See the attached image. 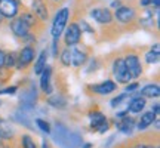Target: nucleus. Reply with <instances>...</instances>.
Here are the masks:
<instances>
[{
    "label": "nucleus",
    "mask_w": 160,
    "mask_h": 148,
    "mask_svg": "<svg viewBox=\"0 0 160 148\" xmlns=\"http://www.w3.org/2000/svg\"><path fill=\"white\" fill-rule=\"evenodd\" d=\"M18 91L17 86H9V87H6V89H2L0 91V95H15Z\"/></svg>",
    "instance_id": "obj_32"
},
{
    "label": "nucleus",
    "mask_w": 160,
    "mask_h": 148,
    "mask_svg": "<svg viewBox=\"0 0 160 148\" xmlns=\"http://www.w3.org/2000/svg\"><path fill=\"white\" fill-rule=\"evenodd\" d=\"M19 144H21V148H37L36 141L30 136V135H27V133H22V135H21Z\"/></svg>",
    "instance_id": "obj_24"
},
{
    "label": "nucleus",
    "mask_w": 160,
    "mask_h": 148,
    "mask_svg": "<svg viewBox=\"0 0 160 148\" xmlns=\"http://www.w3.org/2000/svg\"><path fill=\"white\" fill-rule=\"evenodd\" d=\"M52 2H59V0H52Z\"/></svg>",
    "instance_id": "obj_42"
},
{
    "label": "nucleus",
    "mask_w": 160,
    "mask_h": 148,
    "mask_svg": "<svg viewBox=\"0 0 160 148\" xmlns=\"http://www.w3.org/2000/svg\"><path fill=\"white\" fill-rule=\"evenodd\" d=\"M157 119L154 116V113H151V111H147V113H144L142 116H141V119L138 120V123H137V127L139 132H144V131H147L150 126L154 123V120Z\"/></svg>",
    "instance_id": "obj_17"
},
{
    "label": "nucleus",
    "mask_w": 160,
    "mask_h": 148,
    "mask_svg": "<svg viewBox=\"0 0 160 148\" xmlns=\"http://www.w3.org/2000/svg\"><path fill=\"white\" fill-rule=\"evenodd\" d=\"M123 61H125V65L129 74L132 76V79H138L141 77L142 74V64H141V59L135 52H129L123 57Z\"/></svg>",
    "instance_id": "obj_3"
},
{
    "label": "nucleus",
    "mask_w": 160,
    "mask_h": 148,
    "mask_svg": "<svg viewBox=\"0 0 160 148\" xmlns=\"http://www.w3.org/2000/svg\"><path fill=\"white\" fill-rule=\"evenodd\" d=\"M135 119L133 117H129V116H126L125 119L119 120L117 123H116V127H117V131L122 132V133H125V135H132V132L135 131Z\"/></svg>",
    "instance_id": "obj_15"
},
{
    "label": "nucleus",
    "mask_w": 160,
    "mask_h": 148,
    "mask_svg": "<svg viewBox=\"0 0 160 148\" xmlns=\"http://www.w3.org/2000/svg\"><path fill=\"white\" fill-rule=\"evenodd\" d=\"M59 40L58 39H53V42H52V57L53 58H58L59 57Z\"/></svg>",
    "instance_id": "obj_30"
},
{
    "label": "nucleus",
    "mask_w": 160,
    "mask_h": 148,
    "mask_svg": "<svg viewBox=\"0 0 160 148\" xmlns=\"http://www.w3.org/2000/svg\"><path fill=\"white\" fill-rule=\"evenodd\" d=\"M0 22H2V15H0Z\"/></svg>",
    "instance_id": "obj_43"
},
{
    "label": "nucleus",
    "mask_w": 160,
    "mask_h": 148,
    "mask_svg": "<svg viewBox=\"0 0 160 148\" xmlns=\"http://www.w3.org/2000/svg\"><path fill=\"white\" fill-rule=\"evenodd\" d=\"M31 11H33L34 15L39 17L40 21H48L49 12H48V6H46L45 0H33V3H31Z\"/></svg>",
    "instance_id": "obj_16"
},
{
    "label": "nucleus",
    "mask_w": 160,
    "mask_h": 148,
    "mask_svg": "<svg viewBox=\"0 0 160 148\" xmlns=\"http://www.w3.org/2000/svg\"><path fill=\"white\" fill-rule=\"evenodd\" d=\"M151 2H153V0H139V5L144 6V7H147V6L151 5Z\"/></svg>",
    "instance_id": "obj_35"
},
{
    "label": "nucleus",
    "mask_w": 160,
    "mask_h": 148,
    "mask_svg": "<svg viewBox=\"0 0 160 148\" xmlns=\"http://www.w3.org/2000/svg\"><path fill=\"white\" fill-rule=\"evenodd\" d=\"M19 18L22 19L24 22L27 24V27L28 28H31V27H34L36 22H37V19H36V17L31 13V12H24V13H21L19 15Z\"/></svg>",
    "instance_id": "obj_25"
},
{
    "label": "nucleus",
    "mask_w": 160,
    "mask_h": 148,
    "mask_svg": "<svg viewBox=\"0 0 160 148\" xmlns=\"http://www.w3.org/2000/svg\"><path fill=\"white\" fill-rule=\"evenodd\" d=\"M52 67L46 65V68L40 74V89L45 95H52Z\"/></svg>",
    "instance_id": "obj_12"
},
{
    "label": "nucleus",
    "mask_w": 160,
    "mask_h": 148,
    "mask_svg": "<svg viewBox=\"0 0 160 148\" xmlns=\"http://www.w3.org/2000/svg\"><path fill=\"white\" fill-rule=\"evenodd\" d=\"M19 13V5L15 0H0V15L8 19H13Z\"/></svg>",
    "instance_id": "obj_10"
},
{
    "label": "nucleus",
    "mask_w": 160,
    "mask_h": 148,
    "mask_svg": "<svg viewBox=\"0 0 160 148\" xmlns=\"http://www.w3.org/2000/svg\"><path fill=\"white\" fill-rule=\"evenodd\" d=\"M151 113H154L156 117H159V113H160V104L159 102H154V105L151 107Z\"/></svg>",
    "instance_id": "obj_33"
},
{
    "label": "nucleus",
    "mask_w": 160,
    "mask_h": 148,
    "mask_svg": "<svg viewBox=\"0 0 160 148\" xmlns=\"http://www.w3.org/2000/svg\"><path fill=\"white\" fill-rule=\"evenodd\" d=\"M128 98H129V93H120L119 96H116V98H113V99H111V102H110V105H111V107H113V108H117V107H119L120 104L123 102V101H126V99H128Z\"/></svg>",
    "instance_id": "obj_28"
},
{
    "label": "nucleus",
    "mask_w": 160,
    "mask_h": 148,
    "mask_svg": "<svg viewBox=\"0 0 160 148\" xmlns=\"http://www.w3.org/2000/svg\"><path fill=\"white\" fill-rule=\"evenodd\" d=\"M135 148H160L159 147V141L156 139L154 142L153 141H145V139H141V138H138V141H135V142L132 144Z\"/></svg>",
    "instance_id": "obj_22"
},
{
    "label": "nucleus",
    "mask_w": 160,
    "mask_h": 148,
    "mask_svg": "<svg viewBox=\"0 0 160 148\" xmlns=\"http://www.w3.org/2000/svg\"><path fill=\"white\" fill-rule=\"evenodd\" d=\"M36 57V51L33 46H24L21 51L18 52V61H17V67L15 68L18 70H25L28 67L30 64L34 61Z\"/></svg>",
    "instance_id": "obj_7"
},
{
    "label": "nucleus",
    "mask_w": 160,
    "mask_h": 148,
    "mask_svg": "<svg viewBox=\"0 0 160 148\" xmlns=\"http://www.w3.org/2000/svg\"><path fill=\"white\" fill-rule=\"evenodd\" d=\"M82 148H92V144H82Z\"/></svg>",
    "instance_id": "obj_39"
},
{
    "label": "nucleus",
    "mask_w": 160,
    "mask_h": 148,
    "mask_svg": "<svg viewBox=\"0 0 160 148\" xmlns=\"http://www.w3.org/2000/svg\"><path fill=\"white\" fill-rule=\"evenodd\" d=\"M42 148H51V145H49V142H48L46 139H43V142H42Z\"/></svg>",
    "instance_id": "obj_38"
},
{
    "label": "nucleus",
    "mask_w": 160,
    "mask_h": 148,
    "mask_svg": "<svg viewBox=\"0 0 160 148\" xmlns=\"http://www.w3.org/2000/svg\"><path fill=\"white\" fill-rule=\"evenodd\" d=\"M89 89H91L93 93H97V95H110V93H113V92L117 91V83H116L114 80H104L101 83H97V85H92L89 86Z\"/></svg>",
    "instance_id": "obj_11"
},
{
    "label": "nucleus",
    "mask_w": 160,
    "mask_h": 148,
    "mask_svg": "<svg viewBox=\"0 0 160 148\" xmlns=\"http://www.w3.org/2000/svg\"><path fill=\"white\" fill-rule=\"evenodd\" d=\"M34 121H36V126H37V127H39L42 132H45V133H48V135H49V133L52 132L51 125H49L46 120H43V119H36Z\"/></svg>",
    "instance_id": "obj_27"
},
{
    "label": "nucleus",
    "mask_w": 160,
    "mask_h": 148,
    "mask_svg": "<svg viewBox=\"0 0 160 148\" xmlns=\"http://www.w3.org/2000/svg\"><path fill=\"white\" fill-rule=\"evenodd\" d=\"M159 57H160V53H156V52H153V51H148L147 53H145V62L156 64L157 61H159Z\"/></svg>",
    "instance_id": "obj_29"
},
{
    "label": "nucleus",
    "mask_w": 160,
    "mask_h": 148,
    "mask_svg": "<svg viewBox=\"0 0 160 148\" xmlns=\"http://www.w3.org/2000/svg\"><path fill=\"white\" fill-rule=\"evenodd\" d=\"M122 6V2L120 0H114L113 3H111V7H120Z\"/></svg>",
    "instance_id": "obj_37"
},
{
    "label": "nucleus",
    "mask_w": 160,
    "mask_h": 148,
    "mask_svg": "<svg viewBox=\"0 0 160 148\" xmlns=\"http://www.w3.org/2000/svg\"><path fill=\"white\" fill-rule=\"evenodd\" d=\"M139 95L144 98H159L160 96V87L157 83H150V85H145L144 87H141L139 91Z\"/></svg>",
    "instance_id": "obj_18"
},
{
    "label": "nucleus",
    "mask_w": 160,
    "mask_h": 148,
    "mask_svg": "<svg viewBox=\"0 0 160 148\" xmlns=\"http://www.w3.org/2000/svg\"><path fill=\"white\" fill-rule=\"evenodd\" d=\"M17 61H18V53L17 52H8L5 57V67L8 70L15 68L17 67Z\"/></svg>",
    "instance_id": "obj_21"
},
{
    "label": "nucleus",
    "mask_w": 160,
    "mask_h": 148,
    "mask_svg": "<svg viewBox=\"0 0 160 148\" xmlns=\"http://www.w3.org/2000/svg\"><path fill=\"white\" fill-rule=\"evenodd\" d=\"M145 105H147L145 98L141 96V95H135V96H132L131 99H129L126 111H128V113H131V114H138V113H141V111L145 108Z\"/></svg>",
    "instance_id": "obj_13"
},
{
    "label": "nucleus",
    "mask_w": 160,
    "mask_h": 148,
    "mask_svg": "<svg viewBox=\"0 0 160 148\" xmlns=\"http://www.w3.org/2000/svg\"><path fill=\"white\" fill-rule=\"evenodd\" d=\"M138 89H139V83H138V81H133V83H128V85H126L125 92L131 95V93H133V92H137Z\"/></svg>",
    "instance_id": "obj_31"
},
{
    "label": "nucleus",
    "mask_w": 160,
    "mask_h": 148,
    "mask_svg": "<svg viewBox=\"0 0 160 148\" xmlns=\"http://www.w3.org/2000/svg\"><path fill=\"white\" fill-rule=\"evenodd\" d=\"M2 145H3V141H2V138H0V148H2Z\"/></svg>",
    "instance_id": "obj_41"
},
{
    "label": "nucleus",
    "mask_w": 160,
    "mask_h": 148,
    "mask_svg": "<svg viewBox=\"0 0 160 148\" xmlns=\"http://www.w3.org/2000/svg\"><path fill=\"white\" fill-rule=\"evenodd\" d=\"M48 104H51L52 107H57V108H65L67 101L62 96H51L48 99Z\"/></svg>",
    "instance_id": "obj_26"
},
{
    "label": "nucleus",
    "mask_w": 160,
    "mask_h": 148,
    "mask_svg": "<svg viewBox=\"0 0 160 148\" xmlns=\"http://www.w3.org/2000/svg\"><path fill=\"white\" fill-rule=\"evenodd\" d=\"M59 61L64 67H70L71 65V47H65L59 52Z\"/></svg>",
    "instance_id": "obj_23"
},
{
    "label": "nucleus",
    "mask_w": 160,
    "mask_h": 148,
    "mask_svg": "<svg viewBox=\"0 0 160 148\" xmlns=\"http://www.w3.org/2000/svg\"><path fill=\"white\" fill-rule=\"evenodd\" d=\"M114 18L119 24H123V25H125V24H131L137 19V11H135L133 6L122 5L120 7L116 9Z\"/></svg>",
    "instance_id": "obj_6"
},
{
    "label": "nucleus",
    "mask_w": 160,
    "mask_h": 148,
    "mask_svg": "<svg viewBox=\"0 0 160 148\" xmlns=\"http://www.w3.org/2000/svg\"><path fill=\"white\" fill-rule=\"evenodd\" d=\"M46 65H48V51L46 49H43V51L40 52V55L39 58L36 59V62H34V74L36 76H40L42 74V71L46 68Z\"/></svg>",
    "instance_id": "obj_19"
},
{
    "label": "nucleus",
    "mask_w": 160,
    "mask_h": 148,
    "mask_svg": "<svg viewBox=\"0 0 160 148\" xmlns=\"http://www.w3.org/2000/svg\"><path fill=\"white\" fill-rule=\"evenodd\" d=\"M5 57H6V53L0 49V71L5 68Z\"/></svg>",
    "instance_id": "obj_34"
},
{
    "label": "nucleus",
    "mask_w": 160,
    "mask_h": 148,
    "mask_svg": "<svg viewBox=\"0 0 160 148\" xmlns=\"http://www.w3.org/2000/svg\"><path fill=\"white\" fill-rule=\"evenodd\" d=\"M125 148H135V147H133V145H132V144H131V145H126Z\"/></svg>",
    "instance_id": "obj_40"
},
{
    "label": "nucleus",
    "mask_w": 160,
    "mask_h": 148,
    "mask_svg": "<svg viewBox=\"0 0 160 148\" xmlns=\"http://www.w3.org/2000/svg\"><path fill=\"white\" fill-rule=\"evenodd\" d=\"M68 19H70V7H61V9H58L53 19H52V25H51L52 39L59 40V37L62 36L65 27L68 25Z\"/></svg>",
    "instance_id": "obj_1"
},
{
    "label": "nucleus",
    "mask_w": 160,
    "mask_h": 148,
    "mask_svg": "<svg viewBox=\"0 0 160 148\" xmlns=\"http://www.w3.org/2000/svg\"><path fill=\"white\" fill-rule=\"evenodd\" d=\"M88 61V53L83 49H79L77 46L71 47V65L74 68H80L82 65H85V62Z\"/></svg>",
    "instance_id": "obj_14"
},
{
    "label": "nucleus",
    "mask_w": 160,
    "mask_h": 148,
    "mask_svg": "<svg viewBox=\"0 0 160 148\" xmlns=\"http://www.w3.org/2000/svg\"><path fill=\"white\" fill-rule=\"evenodd\" d=\"M0 105H2V101H0Z\"/></svg>",
    "instance_id": "obj_44"
},
{
    "label": "nucleus",
    "mask_w": 160,
    "mask_h": 148,
    "mask_svg": "<svg viewBox=\"0 0 160 148\" xmlns=\"http://www.w3.org/2000/svg\"><path fill=\"white\" fill-rule=\"evenodd\" d=\"M153 19H154V18H153V11H151V9H145L142 13V17L139 18V24H141L142 27H153V24H154Z\"/></svg>",
    "instance_id": "obj_20"
},
{
    "label": "nucleus",
    "mask_w": 160,
    "mask_h": 148,
    "mask_svg": "<svg viewBox=\"0 0 160 148\" xmlns=\"http://www.w3.org/2000/svg\"><path fill=\"white\" fill-rule=\"evenodd\" d=\"M9 27H11L12 33L17 36V37H19V39H24V40L33 39L31 34H30V28L27 27V24L24 22L19 17L13 18V19L11 21V24H9Z\"/></svg>",
    "instance_id": "obj_9"
},
{
    "label": "nucleus",
    "mask_w": 160,
    "mask_h": 148,
    "mask_svg": "<svg viewBox=\"0 0 160 148\" xmlns=\"http://www.w3.org/2000/svg\"><path fill=\"white\" fill-rule=\"evenodd\" d=\"M64 42L67 47H73V46H77L82 40V31H80L77 22H71L70 25L65 27L64 30Z\"/></svg>",
    "instance_id": "obj_5"
},
{
    "label": "nucleus",
    "mask_w": 160,
    "mask_h": 148,
    "mask_svg": "<svg viewBox=\"0 0 160 148\" xmlns=\"http://www.w3.org/2000/svg\"><path fill=\"white\" fill-rule=\"evenodd\" d=\"M150 51L156 52V53H160V47H159V43H154V45L151 46V49H150Z\"/></svg>",
    "instance_id": "obj_36"
},
{
    "label": "nucleus",
    "mask_w": 160,
    "mask_h": 148,
    "mask_svg": "<svg viewBox=\"0 0 160 148\" xmlns=\"http://www.w3.org/2000/svg\"><path fill=\"white\" fill-rule=\"evenodd\" d=\"M89 120H91L92 131L98 132V133H105L110 129V120L98 110L89 113Z\"/></svg>",
    "instance_id": "obj_4"
},
{
    "label": "nucleus",
    "mask_w": 160,
    "mask_h": 148,
    "mask_svg": "<svg viewBox=\"0 0 160 148\" xmlns=\"http://www.w3.org/2000/svg\"><path fill=\"white\" fill-rule=\"evenodd\" d=\"M89 15L93 21H97L98 24H102V25H110L113 22V13L108 7H93Z\"/></svg>",
    "instance_id": "obj_8"
},
{
    "label": "nucleus",
    "mask_w": 160,
    "mask_h": 148,
    "mask_svg": "<svg viewBox=\"0 0 160 148\" xmlns=\"http://www.w3.org/2000/svg\"><path fill=\"white\" fill-rule=\"evenodd\" d=\"M111 71H113V77H114V80L117 83H120V85H128V83H131L132 76L129 74L128 68H126L123 58H116L114 61H113Z\"/></svg>",
    "instance_id": "obj_2"
}]
</instances>
